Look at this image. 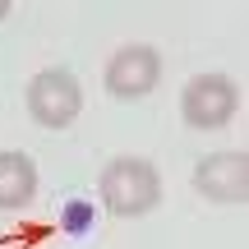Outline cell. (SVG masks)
<instances>
[{"label":"cell","mask_w":249,"mask_h":249,"mask_svg":"<svg viewBox=\"0 0 249 249\" xmlns=\"http://www.w3.org/2000/svg\"><path fill=\"white\" fill-rule=\"evenodd\" d=\"M97 198H102V208L116 213V217H143V213H152V208L161 203V176H157V166H152L148 157L124 152V157H111L107 166H102Z\"/></svg>","instance_id":"obj_1"},{"label":"cell","mask_w":249,"mask_h":249,"mask_svg":"<svg viewBox=\"0 0 249 249\" xmlns=\"http://www.w3.org/2000/svg\"><path fill=\"white\" fill-rule=\"evenodd\" d=\"M235 107H240V88L231 74H217V70L194 74L180 92V116L189 129H222V124H231Z\"/></svg>","instance_id":"obj_2"},{"label":"cell","mask_w":249,"mask_h":249,"mask_svg":"<svg viewBox=\"0 0 249 249\" xmlns=\"http://www.w3.org/2000/svg\"><path fill=\"white\" fill-rule=\"evenodd\" d=\"M79 111H83V88L70 70L51 65V70L33 74V83H28V116L42 129H65Z\"/></svg>","instance_id":"obj_3"},{"label":"cell","mask_w":249,"mask_h":249,"mask_svg":"<svg viewBox=\"0 0 249 249\" xmlns=\"http://www.w3.org/2000/svg\"><path fill=\"white\" fill-rule=\"evenodd\" d=\"M102 83H107L111 97H120V102H139V97H148V92L161 83V55L152 51L148 42H124L120 51L107 60Z\"/></svg>","instance_id":"obj_4"},{"label":"cell","mask_w":249,"mask_h":249,"mask_svg":"<svg viewBox=\"0 0 249 249\" xmlns=\"http://www.w3.org/2000/svg\"><path fill=\"white\" fill-rule=\"evenodd\" d=\"M194 189L208 203H249V152H208L194 166Z\"/></svg>","instance_id":"obj_5"},{"label":"cell","mask_w":249,"mask_h":249,"mask_svg":"<svg viewBox=\"0 0 249 249\" xmlns=\"http://www.w3.org/2000/svg\"><path fill=\"white\" fill-rule=\"evenodd\" d=\"M37 194V161L28 152H0V213L28 208Z\"/></svg>","instance_id":"obj_6"},{"label":"cell","mask_w":249,"mask_h":249,"mask_svg":"<svg viewBox=\"0 0 249 249\" xmlns=\"http://www.w3.org/2000/svg\"><path fill=\"white\" fill-rule=\"evenodd\" d=\"M9 9H14V5H9V0H0V18H9Z\"/></svg>","instance_id":"obj_7"}]
</instances>
